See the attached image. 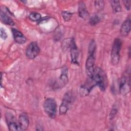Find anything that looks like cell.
I'll return each mask as SVG.
<instances>
[{"instance_id":"2e32d148","label":"cell","mask_w":131,"mask_h":131,"mask_svg":"<svg viewBox=\"0 0 131 131\" xmlns=\"http://www.w3.org/2000/svg\"><path fill=\"white\" fill-rule=\"evenodd\" d=\"M68 68L66 66L63 67L61 71V74L60 76V81L63 85H66L69 81L68 76Z\"/></svg>"},{"instance_id":"9c48e42d","label":"cell","mask_w":131,"mask_h":131,"mask_svg":"<svg viewBox=\"0 0 131 131\" xmlns=\"http://www.w3.org/2000/svg\"><path fill=\"white\" fill-rule=\"evenodd\" d=\"M68 47L70 48L72 63L74 64H78L77 59L79 56V52H78V50L76 46L75 39L74 38H71L70 39L69 42Z\"/></svg>"},{"instance_id":"cb8c5ba5","label":"cell","mask_w":131,"mask_h":131,"mask_svg":"<svg viewBox=\"0 0 131 131\" xmlns=\"http://www.w3.org/2000/svg\"><path fill=\"white\" fill-rule=\"evenodd\" d=\"M117 110L116 108H114L112 109V110L111 111V112L110 113V118L111 119L114 117L115 115L117 113Z\"/></svg>"},{"instance_id":"603a6c76","label":"cell","mask_w":131,"mask_h":131,"mask_svg":"<svg viewBox=\"0 0 131 131\" xmlns=\"http://www.w3.org/2000/svg\"><path fill=\"white\" fill-rule=\"evenodd\" d=\"M124 6L126 8V10H129L130 8V1H124Z\"/></svg>"},{"instance_id":"9a60e30c","label":"cell","mask_w":131,"mask_h":131,"mask_svg":"<svg viewBox=\"0 0 131 131\" xmlns=\"http://www.w3.org/2000/svg\"><path fill=\"white\" fill-rule=\"evenodd\" d=\"M1 21L5 25L10 26H13L14 25L13 19L5 12L2 10L1 11Z\"/></svg>"},{"instance_id":"e0dca14e","label":"cell","mask_w":131,"mask_h":131,"mask_svg":"<svg viewBox=\"0 0 131 131\" xmlns=\"http://www.w3.org/2000/svg\"><path fill=\"white\" fill-rule=\"evenodd\" d=\"M110 3L112 6L113 12L114 13H116L121 11V6L119 1H111Z\"/></svg>"},{"instance_id":"ac0fdd59","label":"cell","mask_w":131,"mask_h":131,"mask_svg":"<svg viewBox=\"0 0 131 131\" xmlns=\"http://www.w3.org/2000/svg\"><path fill=\"white\" fill-rule=\"evenodd\" d=\"M100 21V17L99 15L95 14L92 16L89 19V24L91 26H95L97 25Z\"/></svg>"},{"instance_id":"ffe728a7","label":"cell","mask_w":131,"mask_h":131,"mask_svg":"<svg viewBox=\"0 0 131 131\" xmlns=\"http://www.w3.org/2000/svg\"><path fill=\"white\" fill-rule=\"evenodd\" d=\"M94 6L97 10L101 11L104 8V2L103 1H96L94 2Z\"/></svg>"},{"instance_id":"52a82bcc","label":"cell","mask_w":131,"mask_h":131,"mask_svg":"<svg viewBox=\"0 0 131 131\" xmlns=\"http://www.w3.org/2000/svg\"><path fill=\"white\" fill-rule=\"evenodd\" d=\"M40 48L36 42H31L26 50V56L30 59L35 58L39 53Z\"/></svg>"},{"instance_id":"7a4b0ae2","label":"cell","mask_w":131,"mask_h":131,"mask_svg":"<svg viewBox=\"0 0 131 131\" xmlns=\"http://www.w3.org/2000/svg\"><path fill=\"white\" fill-rule=\"evenodd\" d=\"M92 78L96 85L99 86L102 91H104L107 87V79L106 73L104 71L99 67L95 68Z\"/></svg>"},{"instance_id":"4fadbf2b","label":"cell","mask_w":131,"mask_h":131,"mask_svg":"<svg viewBox=\"0 0 131 131\" xmlns=\"http://www.w3.org/2000/svg\"><path fill=\"white\" fill-rule=\"evenodd\" d=\"M130 26L131 21L129 18L124 20L120 27V34L121 36L126 37L129 34L130 31Z\"/></svg>"},{"instance_id":"8fae6325","label":"cell","mask_w":131,"mask_h":131,"mask_svg":"<svg viewBox=\"0 0 131 131\" xmlns=\"http://www.w3.org/2000/svg\"><path fill=\"white\" fill-rule=\"evenodd\" d=\"M18 122L20 130H26L27 129L29 124V121L28 116L26 113H24L19 115Z\"/></svg>"},{"instance_id":"8992f818","label":"cell","mask_w":131,"mask_h":131,"mask_svg":"<svg viewBox=\"0 0 131 131\" xmlns=\"http://www.w3.org/2000/svg\"><path fill=\"white\" fill-rule=\"evenodd\" d=\"M72 99L73 97L71 92H68L64 94L59 106V114L60 115H64L67 113L72 102Z\"/></svg>"},{"instance_id":"44dd1931","label":"cell","mask_w":131,"mask_h":131,"mask_svg":"<svg viewBox=\"0 0 131 131\" xmlns=\"http://www.w3.org/2000/svg\"><path fill=\"white\" fill-rule=\"evenodd\" d=\"M63 18L65 21H69L72 16V13L69 11H63L61 13Z\"/></svg>"},{"instance_id":"ba28073f","label":"cell","mask_w":131,"mask_h":131,"mask_svg":"<svg viewBox=\"0 0 131 131\" xmlns=\"http://www.w3.org/2000/svg\"><path fill=\"white\" fill-rule=\"evenodd\" d=\"M5 117L7 124L10 130H20L18 122L17 121L16 118L13 114L8 112L6 114Z\"/></svg>"},{"instance_id":"3957f363","label":"cell","mask_w":131,"mask_h":131,"mask_svg":"<svg viewBox=\"0 0 131 131\" xmlns=\"http://www.w3.org/2000/svg\"><path fill=\"white\" fill-rule=\"evenodd\" d=\"M43 107L46 114L51 118H55L57 113V104L54 99L47 98L43 104Z\"/></svg>"},{"instance_id":"6da1fadb","label":"cell","mask_w":131,"mask_h":131,"mask_svg":"<svg viewBox=\"0 0 131 131\" xmlns=\"http://www.w3.org/2000/svg\"><path fill=\"white\" fill-rule=\"evenodd\" d=\"M96 43L94 40H92L89 45L88 56L85 63V70L89 78H92L95 69Z\"/></svg>"},{"instance_id":"7c38bea8","label":"cell","mask_w":131,"mask_h":131,"mask_svg":"<svg viewBox=\"0 0 131 131\" xmlns=\"http://www.w3.org/2000/svg\"><path fill=\"white\" fill-rule=\"evenodd\" d=\"M12 32L14 39L16 42L19 44H24L26 42L27 38L21 32L14 28H12Z\"/></svg>"},{"instance_id":"7402d4cb","label":"cell","mask_w":131,"mask_h":131,"mask_svg":"<svg viewBox=\"0 0 131 131\" xmlns=\"http://www.w3.org/2000/svg\"><path fill=\"white\" fill-rule=\"evenodd\" d=\"M0 34H1V37L4 39V40H5L7 38V33L6 32V31L3 28H1V33H0Z\"/></svg>"},{"instance_id":"5bb4252c","label":"cell","mask_w":131,"mask_h":131,"mask_svg":"<svg viewBox=\"0 0 131 131\" xmlns=\"http://www.w3.org/2000/svg\"><path fill=\"white\" fill-rule=\"evenodd\" d=\"M78 13L79 16L84 19H86L89 17V13L87 10L86 7L83 2L81 1L79 3Z\"/></svg>"},{"instance_id":"277c9868","label":"cell","mask_w":131,"mask_h":131,"mask_svg":"<svg viewBox=\"0 0 131 131\" xmlns=\"http://www.w3.org/2000/svg\"><path fill=\"white\" fill-rule=\"evenodd\" d=\"M121 40L118 38H116L114 40L112 46L111 55V62L113 65L117 64L120 61V52L121 48Z\"/></svg>"},{"instance_id":"d6986e66","label":"cell","mask_w":131,"mask_h":131,"mask_svg":"<svg viewBox=\"0 0 131 131\" xmlns=\"http://www.w3.org/2000/svg\"><path fill=\"white\" fill-rule=\"evenodd\" d=\"M29 17L32 21H37L40 19V18L41 17V15L39 13L33 12H31L30 14Z\"/></svg>"},{"instance_id":"5b68a950","label":"cell","mask_w":131,"mask_h":131,"mask_svg":"<svg viewBox=\"0 0 131 131\" xmlns=\"http://www.w3.org/2000/svg\"><path fill=\"white\" fill-rule=\"evenodd\" d=\"M119 91L122 95L127 94L130 91V75L127 72L121 77L119 84Z\"/></svg>"},{"instance_id":"30bf717a","label":"cell","mask_w":131,"mask_h":131,"mask_svg":"<svg viewBox=\"0 0 131 131\" xmlns=\"http://www.w3.org/2000/svg\"><path fill=\"white\" fill-rule=\"evenodd\" d=\"M95 85H96V83L94 80L92 78H89V79L86 82L81 86L80 89V95L82 96L88 95Z\"/></svg>"}]
</instances>
